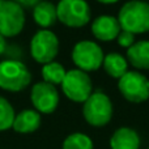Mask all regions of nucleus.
Here are the masks:
<instances>
[{"label":"nucleus","mask_w":149,"mask_h":149,"mask_svg":"<svg viewBox=\"0 0 149 149\" xmlns=\"http://www.w3.org/2000/svg\"><path fill=\"white\" fill-rule=\"evenodd\" d=\"M118 21L122 30L132 34L149 31V3L143 0H130L120 8Z\"/></svg>","instance_id":"nucleus-1"},{"label":"nucleus","mask_w":149,"mask_h":149,"mask_svg":"<svg viewBox=\"0 0 149 149\" xmlns=\"http://www.w3.org/2000/svg\"><path fill=\"white\" fill-rule=\"evenodd\" d=\"M31 73L26 64L21 60L0 62V88L12 93H17L29 86Z\"/></svg>","instance_id":"nucleus-2"},{"label":"nucleus","mask_w":149,"mask_h":149,"mask_svg":"<svg viewBox=\"0 0 149 149\" xmlns=\"http://www.w3.org/2000/svg\"><path fill=\"white\" fill-rule=\"evenodd\" d=\"M113 102L101 90L93 92L82 105L84 119L93 127H103L113 118Z\"/></svg>","instance_id":"nucleus-3"},{"label":"nucleus","mask_w":149,"mask_h":149,"mask_svg":"<svg viewBox=\"0 0 149 149\" xmlns=\"http://www.w3.org/2000/svg\"><path fill=\"white\" fill-rule=\"evenodd\" d=\"M71 56L77 70H81L88 73L97 71L102 65L105 55L98 43L84 39L77 42L73 46Z\"/></svg>","instance_id":"nucleus-4"},{"label":"nucleus","mask_w":149,"mask_h":149,"mask_svg":"<svg viewBox=\"0 0 149 149\" xmlns=\"http://www.w3.org/2000/svg\"><path fill=\"white\" fill-rule=\"evenodd\" d=\"M59 52V38L49 29H39L30 41V54L37 63L54 62Z\"/></svg>","instance_id":"nucleus-5"},{"label":"nucleus","mask_w":149,"mask_h":149,"mask_svg":"<svg viewBox=\"0 0 149 149\" xmlns=\"http://www.w3.org/2000/svg\"><path fill=\"white\" fill-rule=\"evenodd\" d=\"M56 15L68 28H82L90 21V7L86 0H59Z\"/></svg>","instance_id":"nucleus-6"},{"label":"nucleus","mask_w":149,"mask_h":149,"mask_svg":"<svg viewBox=\"0 0 149 149\" xmlns=\"http://www.w3.org/2000/svg\"><path fill=\"white\" fill-rule=\"evenodd\" d=\"M60 85H62V90L65 94V97L73 102L84 103L93 93L90 76L86 72L77 70V68L67 71L64 80Z\"/></svg>","instance_id":"nucleus-7"},{"label":"nucleus","mask_w":149,"mask_h":149,"mask_svg":"<svg viewBox=\"0 0 149 149\" xmlns=\"http://www.w3.org/2000/svg\"><path fill=\"white\" fill-rule=\"evenodd\" d=\"M118 89L128 102L143 103L149 98V80L137 71H128L119 79Z\"/></svg>","instance_id":"nucleus-8"},{"label":"nucleus","mask_w":149,"mask_h":149,"mask_svg":"<svg viewBox=\"0 0 149 149\" xmlns=\"http://www.w3.org/2000/svg\"><path fill=\"white\" fill-rule=\"evenodd\" d=\"M25 26V10L12 0L0 1V34L4 38L16 37Z\"/></svg>","instance_id":"nucleus-9"},{"label":"nucleus","mask_w":149,"mask_h":149,"mask_svg":"<svg viewBox=\"0 0 149 149\" xmlns=\"http://www.w3.org/2000/svg\"><path fill=\"white\" fill-rule=\"evenodd\" d=\"M30 101L39 114H52L59 105V92L49 82H36L30 90Z\"/></svg>","instance_id":"nucleus-10"},{"label":"nucleus","mask_w":149,"mask_h":149,"mask_svg":"<svg viewBox=\"0 0 149 149\" xmlns=\"http://www.w3.org/2000/svg\"><path fill=\"white\" fill-rule=\"evenodd\" d=\"M122 28L116 17L110 15H101L92 22V33L97 39L110 42L116 39Z\"/></svg>","instance_id":"nucleus-11"},{"label":"nucleus","mask_w":149,"mask_h":149,"mask_svg":"<svg viewBox=\"0 0 149 149\" xmlns=\"http://www.w3.org/2000/svg\"><path fill=\"white\" fill-rule=\"evenodd\" d=\"M41 114L34 109H25L15 115L12 128L17 134H31L41 127Z\"/></svg>","instance_id":"nucleus-12"},{"label":"nucleus","mask_w":149,"mask_h":149,"mask_svg":"<svg viewBox=\"0 0 149 149\" xmlns=\"http://www.w3.org/2000/svg\"><path fill=\"white\" fill-rule=\"evenodd\" d=\"M111 149H139L140 136L130 127H120L113 134L110 139Z\"/></svg>","instance_id":"nucleus-13"},{"label":"nucleus","mask_w":149,"mask_h":149,"mask_svg":"<svg viewBox=\"0 0 149 149\" xmlns=\"http://www.w3.org/2000/svg\"><path fill=\"white\" fill-rule=\"evenodd\" d=\"M126 59L136 70H149V41L135 42L127 49Z\"/></svg>","instance_id":"nucleus-14"},{"label":"nucleus","mask_w":149,"mask_h":149,"mask_svg":"<svg viewBox=\"0 0 149 149\" xmlns=\"http://www.w3.org/2000/svg\"><path fill=\"white\" fill-rule=\"evenodd\" d=\"M33 18L41 28L47 29L52 26L58 20L56 15V5L51 1L41 0L36 7L33 8Z\"/></svg>","instance_id":"nucleus-15"},{"label":"nucleus","mask_w":149,"mask_h":149,"mask_svg":"<svg viewBox=\"0 0 149 149\" xmlns=\"http://www.w3.org/2000/svg\"><path fill=\"white\" fill-rule=\"evenodd\" d=\"M102 67L109 76L118 80L128 72V62L123 55L118 54V52H110V54L105 55Z\"/></svg>","instance_id":"nucleus-16"},{"label":"nucleus","mask_w":149,"mask_h":149,"mask_svg":"<svg viewBox=\"0 0 149 149\" xmlns=\"http://www.w3.org/2000/svg\"><path fill=\"white\" fill-rule=\"evenodd\" d=\"M65 73H67L65 68L58 62L46 63V64H43V67H42V77H43V81L49 82V84L54 85V86L62 84L65 77Z\"/></svg>","instance_id":"nucleus-17"},{"label":"nucleus","mask_w":149,"mask_h":149,"mask_svg":"<svg viewBox=\"0 0 149 149\" xmlns=\"http://www.w3.org/2000/svg\"><path fill=\"white\" fill-rule=\"evenodd\" d=\"M93 141L82 132H73L64 139L62 149H93Z\"/></svg>","instance_id":"nucleus-18"},{"label":"nucleus","mask_w":149,"mask_h":149,"mask_svg":"<svg viewBox=\"0 0 149 149\" xmlns=\"http://www.w3.org/2000/svg\"><path fill=\"white\" fill-rule=\"evenodd\" d=\"M16 111L10 102L5 97L0 95V131H7L12 128Z\"/></svg>","instance_id":"nucleus-19"},{"label":"nucleus","mask_w":149,"mask_h":149,"mask_svg":"<svg viewBox=\"0 0 149 149\" xmlns=\"http://www.w3.org/2000/svg\"><path fill=\"white\" fill-rule=\"evenodd\" d=\"M3 55H4L5 59H8V60H21L22 49L15 43H9V45L7 43V47H5V51Z\"/></svg>","instance_id":"nucleus-20"},{"label":"nucleus","mask_w":149,"mask_h":149,"mask_svg":"<svg viewBox=\"0 0 149 149\" xmlns=\"http://www.w3.org/2000/svg\"><path fill=\"white\" fill-rule=\"evenodd\" d=\"M116 42H118L119 46L124 47V49H130L135 43V34L126 30H120V33L116 37Z\"/></svg>","instance_id":"nucleus-21"},{"label":"nucleus","mask_w":149,"mask_h":149,"mask_svg":"<svg viewBox=\"0 0 149 149\" xmlns=\"http://www.w3.org/2000/svg\"><path fill=\"white\" fill-rule=\"evenodd\" d=\"M12 1H15L16 4H18L21 8H24V9H25V8H31V9H33L41 0H12Z\"/></svg>","instance_id":"nucleus-22"},{"label":"nucleus","mask_w":149,"mask_h":149,"mask_svg":"<svg viewBox=\"0 0 149 149\" xmlns=\"http://www.w3.org/2000/svg\"><path fill=\"white\" fill-rule=\"evenodd\" d=\"M5 47H7V39H5L1 34H0V56L4 54Z\"/></svg>","instance_id":"nucleus-23"},{"label":"nucleus","mask_w":149,"mask_h":149,"mask_svg":"<svg viewBox=\"0 0 149 149\" xmlns=\"http://www.w3.org/2000/svg\"><path fill=\"white\" fill-rule=\"evenodd\" d=\"M97 1L102 3V4H114V3L119 1V0H97Z\"/></svg>","instance_id":"nucleus-24"},{"label":"nucleus","mask_w":149,"mask_h":149,"mask_svg":"<svg viewBox=\"0 0 149 149\" xmlns=\"http://www.w3.org/2000/svg\"><path fill=\"white\" fill-rule=\"evenodd\" d=\"M148 149H149V147H148Z\"/></svg>","instance_id":"nucleus-25"},{"label":"nucleus","mask_w":149,"mask_h":149,"mask_svg":"<svg viewBox=\"0 0 149 149\" xmlns=\"http://www.w3.org/2000/svg\"><path fill=\"white\" fill-rule=\"evenodd\" d=\"M0 1H1V0H0Z\"/></svg>","instance_id":"nucleus-26"}]
</instances>
